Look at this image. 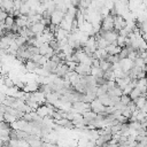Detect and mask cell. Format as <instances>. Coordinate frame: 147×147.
Listing matches in <instances>:
<instances>
[{"label":"cell","mask_w":147,"mask_h":147,"mask_svg":"<svg viewBox=\"0 0 147 147\" xmlns=\"http://www.w3.org/2000/svg\"><path fill=\"white\" fill-rule=\"evenodd\" d=\"M39 67H40V65H39L37 62H34L33 60H26V61H25V69H26L29 72H34L36 69L39 68Z\"/></svg>","instance_id":"cell-10"},{"label":"cell","mask_w":147,"mask_h":147,"mask_svg":"<svg viewBox=\"0 0 147 147\" xmlns=\"http://www.w3.org/2000/svg\"><path fill=\"white\" fill-rule=\"evenodd\" d=\"M117 44H118V46H121V47H125L126 45H125V42H126V37H124V36H121V34H118V38H117Z\"/></svg>","instance_id":"cell-16"},{"label":"cell","mask_w":147,"mask_h":147,"mask_svg":"<svg viewBox=\"0 0 147 147\" xmlns=\"http://www.w3.org/2000/svg\"><path fill=\"white\" fill-rule=\"evenodd\" d=\"M146 77H147V76H146Z\"/></svg>","instance_id":"cell-18"},{"label":"cell","mask_w":147,"mask_h":147,"mask_svg":"<svg viewBox=\"0 0 147 147\" xmlns=\"http://www.w3.org/2000/svg\"><path fill=\"white\" fill-rule=\"evenodd\" d=\"M91 69H92V65H88L86 63H83V62H79L76 67V71L83 76L85 75H90L91 74Z\"/></svg>","instance_id":"cell-7"},{"label":"cell","mask_w":147,"mask_h":147,"mask_svg":"<svg viewBox=\"0 0 147 147\" xmlns=\"http://www.w3.org/2000/svg\"><path fill=\"white\" fill-rule=\"evenodd\" d=\"M8 15H9V13L7 10H5V9L1 8V11H0V21L1 22H5V20L8 17Z\"/></svg>","instance_id":"cell-17"},{"label":"cell","mask_w":147,"mask_h":147,"mask_svg":"<svg viewBox=\"0 0 147 147\" xmlns=\"http://www.w3.org/2000/svg\"><path fill=\"white\" fill-rule=\"evenodd\" d=\"M91 109L98 114H101L103 111H106V106L99 100V98H95L92 102H91Z\"/></svg>","instance_id":"cell-5"},{"label":"cell","mask_w":147,"mask_h":147,"mask_svg":"<svg viewBox=\"0 0 147 147\" xmlns=\"http://www.w3.org/2000/svg\"><path fill=\"white\" fill-rule=\"evenodd\" d=\"M100 67H101V69H102L103 71H107V70L111 69V63H110L108 60L102 59V60H100Z\"/></svg>","instance_id":"cell-12"},{"label":"cell","mask_w":147,"mask_h":147,"mask_svg":"<svg viewBox=\"0 0 147 147\" xmlns=\"http://www.w3.org/2000/svg\"><path fill=\"white\" fill-rule=\"evenodd\" d=\"M103 74H105V71L101 69V67H92V69H91V75L95 76L96 78L103 77Z\"/></svg>","instance_id":"cell-11"},{"label":"cell","mask_w":147,"mask_h":147,"mask_svg":"<svg viewBox=\"0 0 147 147\" xmlns=\"http://www.w3.org/2000/svg\"><path fill=\"white\" fill-rule=\"evenodd\" d=\"M119 64H121V68H122L125 72H127V71H130V70L134 67V61L131 60L130 57H124V59H121Z\"/></svg>","instance_id":"cell-6"},{"label":"cell","mask_w":147,"mask_h":147,"mask_svg":"<svg viewBox=\"0 0 147 147\" xmlns=\"http://www.w3.org/2000/svg\"><path fill=\"white\" fill-rule=\"evenodd\" d=\"M126 24H127V22L122 15H114V29L116 31H119L121 29L125 28Z\"/></svg>","instance_id":"cell-4"},{"label":"cell","mask_w":147,"mask_h":147,"mask_svg":"<svg viewBox=\"0 0 147 147\" xmlns=\"http://www.w3.org/2000/svg\"><path fill=\"white\" fill-rule=\"evenodd\" d=\"M30 9H31L30 6H29L26 2H23L22 6H21V8H20V11H21V14H23V15H29Z\"/></svg>","instance_id":"cell-14"},{"label":"cell","mask_w":147,"mask_h":147,"mask_svg":"<svg viewBox=\"0 0 147 147\" xmlns=\"http://www.w3.org/2000/svg\"><path fill=\"white\" fill-rule=\"evenodd\" d=\"M64 15H65V13H64L63 10L56 8V9L52 13V16H51V21H52V23L55 24V25H60L61 21L64 18Z\"/></svg>","instance_id":"cell-2"},{"label":"cell","mask_w":147,"mask_h":147,"mask_svg":"<svg viewBox=\"0 0 147 147\" xmlns=\"http://www.w3.org/2000/svg\"><path fill=\"white\" fill-rule=\"evenodd\" d=\"M141 94H142L141 90H140V88H139L138 86H136V87H134V88L132 90V92H131V93H130L129 95L131 96V99H132V100H134V99H137L138 96H140Z\"/></svg>","instance_id":"cell-13"},{"label":"cell","mask_w":147,"mask_h":147,"mask_svg":"<svg viewBox=\"0 0 147 147\" xmlns=\"http://www.w3.org/2000/svg\"><path fill=\"white\" fill-rule=\"evenodd\" d=\"M100 33H101V36H102L106 40L109 41V44L116 41L117 38H118V31H116V30H109V31H103V30H101Z\"/></svg>","instance_id":"cell-3"},{"label":"cell","mask_w":147,"mask_h":147,"mask_svg":"<svg viewBox=\"0 0 147 147\" xmlns=\"http://www.w3.org/2000/svg\"><path fill=\"white\" fill-rule=\"evenodd\" d=\"M101 30L103 31H109V30H115L114 29V15L110 13L106 17H103L101 22Z\"/></svg>","instance_id":"cell-1"},{"label":"cell","mask_w":147,"mask_h":147,"mask_svg":"<svg viewBox=\"0 0 147 147\" xmlns=\"http://www.w3.org/2000/svg\"><path fill=\"white\" fill-rule=\"evenodd\" d=\"M131 101H132V99H131V96L129 94H122L121 95V102H123L125 106H127Z\"/></svg>","instance_id":"cell-15"},{"label":"cell","mask_w":147,"mask_h":147,"mask_svg":"<svg viewBox=\"0 0 147 147\" xmlns=\"http://www.w3.org/2000/svg\"><path fill=\"white\" fill-rule=\"evenodd\" d=\"M30 29L36 33V36L37 34H40V33H42L44 32V30L46 29V26L41 23V22H37V23H33L31 26H30Z\"/></svg>","instance_id":"cell-9"},{"label":"cell","mask_w":147,"mask_h":147,"mask_svg":"<svg viewBox=\"0 0 147 147\" xmlns=\"http://www.w3.org/2000/svg\"><path fill=\"white\" fill-rule=\"evenodd\" d=\"M54 34H55V38L57 40H62L64 38H68V36L70 34V31H68V30H65V29H63L61 26H57L55 32H54Z\"/></svg>","instance_id":"cell-8"}]
</instances>
